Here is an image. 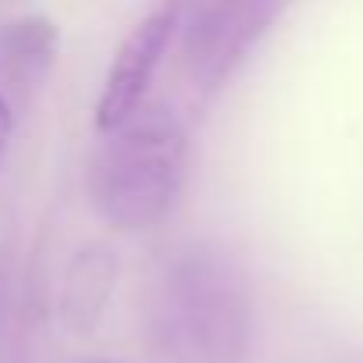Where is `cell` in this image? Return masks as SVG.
<instances>
[{
    "mask_svg": "<svg viewBox=\"0 0 363 363\" xmlns=\"http://www.w3.org/2000/svg\"><path fill=\"white\" fill-rule=\"evenodd\" d=\"M242 271L211 246L160 264L146 296V342L157 363H242L250 349Z\"/></svg>",
    "mask_w": 363,
    "mask_h": 363,
    "instance_id": "6da1fadb",
    "label": "cell"
},
{
    "mask_svg": "<svg viewBox=\"0 0 363 363\" xmlns=\"http://www.w3.org/2000/svg\"><path fill=\"white\" fill-rule=\"evenodd\" d=\"M186 132L160 104H143L107 139L89 164V203L118 232L160 225L186 186Z\"/></svg>",
    "mask_w": 363,
    "mask_h": 363,
    "instance_id": "7a4b0ae2",
    "label": "cell"
},
{
    "mask_svg": "<svg viewBox=\"0 0 363 363\" xmlns=\"http://www.w3.org/2000/svg\"><path fill=\"white\" fill-rule=\"evenodd\" d=\"M274 0H182V68L203 93L218 89L271 22Z\"/></svg>",
    "mask_w": 363,
    "mask_h": 363,
    "instance_id": "3957f363",
    "label": "cell"
},
{
    "mask_svg": "<svg viewBox=\"0 0 363 363\" xmlns=\"http://www.w3.org/2000/svg\"><path fill=\"white\" fill-rule=\"evenodd\" d=\"M182 22V0H160V4L125 36V43L114 54V65L107 72L104 93L96 100V125L107 132L121 125L132 111L143 107V96L153 82V72L178 33Z\"/></svg>",
    "mask_w": 363,
    "mask_h": 363,
    "instance_id": "277c9868",
    "label": "cell"
},
{
    "mask_svg": "<svg viewBox=\"0 0 363 363\" xmlns=\"http://www.w3.org/2000/svg\"><path fill=\"white\" fill-rule=\"evenodd\" d=\"M57 54V29L47 18H18L0 26V82L36 86Z\"/></svg>",
    "mask_w": 363,
    "mask_h": 363,
    "instance_id": "5b68a950",
    "label": "cell"
},
{
    "mask_svg": "<svg viewBox=\"0 0 363 363\" xmlns=\"http://www.w3.org/2000/svg\"><path fill=\"white\" fill-rule=\"evenodd\" d=\"M111 285H114V253L104 246L82 250L65 274V299H61L65 320L79 331H89L111 296Z\"/></svg>",
    "mask_w": 363,
    "mask_h": 363,
    "instance_id": "8992f818",
    "label": "cell"
},
{
    "mask_svg": "<svg viewBox=\"0 0 363 363\" xmlns=\"http://www.w3.org/2000/svg\"><path fill=\"white\" fill-rule=\"evenodd\" d=\"M11 132H15V114H11V104H8V96L0 93V164H4V157H8Z\"/></svg>",
    "mask_w": 363,
    "mask_h": 363,
    "instance_id": "52a82bcc",
    "label": "cell"
},
{
    "mask_svg": "<svg viewBox=\"0 0 363 363\" xmlns=\"http://www.w3.org/2000/svg\"><path fill=\"white\" fill-rule=\"evenodd\" d=\"M93 363H107V359H93Z\"/></svg>",
    "mask_w": 363,
    "mask_h": 363,
    "instance_id": "ba28073f",
    "label": "cell"
}]
</instances>
